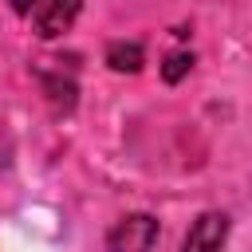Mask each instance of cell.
<instances>
[{
    "instance_id": "obj_5",
    "label": "cell",
    "mask_w": 252,
    "mask_h": 252,
    "mask_svg": "<svg viewBox=\"0 0 252 252\" xmlns=\"http://www.w3.org/2000/svg\"><path fill=\"white\" fill-rule=\"evenodd\" d=\"M193 67V55L189 51H173L169 59H165V67H161V75H165V83H177L185 71Z\"/></svg>"
},
{
    "instance_id": "obj_6",
    "label": "cell",
    "mask_w": 252,
    "mask_h": 252,
    "mask_svg": "<svg viewBox=\"0 0 252 252\" xmlns=\"http://www.w3.org/2000/svg\"><path fill=\"white\" fill-rule=\"evenodd\" d=\"M12 4V12H20V16H32L35 8H39V0H8Z\"/></svg>"
},
{
    "instance_id": "obj_4",
    "label": "cell",
    "mask_w": 252,
    "mask_h": 252,
    "mask_svg": "<svg viewBox=\"0 0 252 252\" xmlns=\"http://www.w3.org/2000/svg\"><path fill=\"white\" fill-rule=\"evenodd\" d=\"M106 63H110L114 71H138V67H142V47H138V43H110Z\"/></svg>"
},
{
    "instance_id": "obj_2",
    "label": "cell",
    "mask_w": 252,
    "mask_h": 252,
    "mask_svg": "<svg viewBox=\"0 0 252 252\" xmlns=\"http://www.w3.org/2000/svg\"><path fill=\"white\" fill-rule=\"evenodd\" d=\"M83 0H39V8L32 12L35 20V35L39 39H55L63 32H71V24L79 20Z\"/></svg>"
},
{
    "instance_id": "obj_1",
    "label": "cell",
    "mask_w": 252,
    "mask_h": 252,
    "mask_svg": "<svg viewBox=\"0 0 252 252\" xmlns=\"http://www.w3.org/2000/svg\"><path fill=\"white\" fill-rule=\"evenodd\" d=\"M158 240V220L146 217V213H134V217H122L110 236H106V248L110 252H150Z\"/></svg>"
},
{
    "instance_id": "obj_3",
    "label": "cell",
    "mask_w": 252,
    "mask_h": 252,
    "mask_svg": "<svg viewBox=\"0 0 252 252\" xmlns=\"http://www.w3.org/2000/svg\"><path fill=\"white\" fill-rule=\"evenodd\" d=\"M224 236H228V217L224 213H201L189 224L181 252H220L224 248Z\"/></svg>"
}]
</instances>
